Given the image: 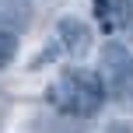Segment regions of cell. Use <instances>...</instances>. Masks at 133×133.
Segmentation results:
<instances>
[{
	"mask_svg": "<svg viewBox=\"0 0 133 133\" xmlns=\"http://www.w3.org/2000/svg\"><path fill=\"white\" fill-rule=\"evenodd\" d=\"M105 84H102L98 74L91 70H63L60 77L53 81L49 88V102H53L60 112L66 116H77V119H88L102 109L105 102Z\"/></svg>",
	"mask_w": 133,
	"mask_h": 133,
	"instance_id": "obj_1",
	"label": "cell"
},
{
	"mask_svg": "<svg viewBox=\"0 0 133 133\" xmlns=\"http://www.w3.org/2000/svg\"><path fill=\"white\" fill-rule=\"evenodd\" d=\"M14 56H18V35L4 28L0 32V70H7L14 63Z\"/></svg>",
	"mask_w": 133,
	"mask_h": 133,
	"instance_id": "obj_5",
	"label": "cell"
},
{
	"mask_svg": "<svg viewBox=\"0 0 133 133\" xmlns=\"http://www.w3.org/2000/svg\"><path fill=\"white\" fill-rule=\"evenodd\" d=\"M98 77L105 84V91H112L116 98L133 95V53L123 42L109 39L98 53Z\"/></svg>",
	"mask_w": 133,
	"mask_h": 133,
	"instance_id": "obj_2",
	"label": "cell"
},
{
	"mask_svg": "<svg viewBox=\"0 0 133 133\" xmlns=\"http://www.w3.org/2000/svg\"><path fill=\"white\" fill-rule=\"evenodd\" d=\"M95 18L109 35L133 25V0H95Z\"/></svg>",
	"mask_w": 133,
	"mask_h": 133,
	"instance_id": "obj_4",
	"label": "cell"
},
{
	"mask_svg": "<svg viewBox=\"0 0 133 133\" xmlns=\"http://www.w3.org/2000/svg\"><path fill=\"white\" fill-rule=\"evenodd\" d=\"M105 133H133V126H130V123H109Z\"/></svg>",
	"mask_w": 133,
	"mask_h": 133,
	"instance_id": "obj_6",
	"label": "cell"
},
{
	"mask_svg": "<svg viewBox=\"0 0 133 133\" xmlns=\"http://www.w3.org/2000/svg\"><path fill=\"white\" fill-rule=\"evenodd\" d=\"M56 42H60V49L66 56L81 60V56H88V49H91V28H88L81 18H60V25H56Z\"/></svg>",
	"mask_w": 133,
	"mask_h": 133,
	"instance_id": "obj_3",
	"label": "cell"
}]
</instances>
